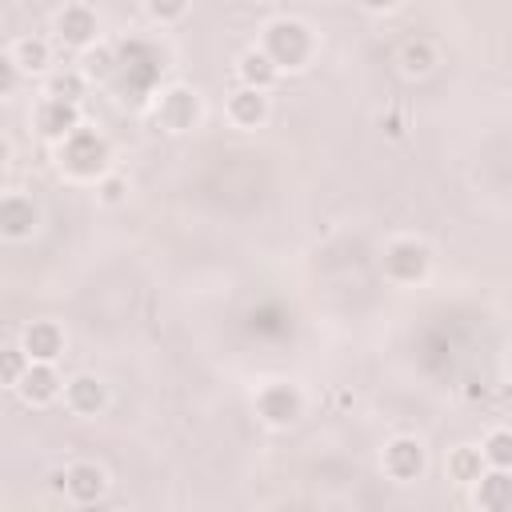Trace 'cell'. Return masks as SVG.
Here are the masks:
<instances>
[{"label": "cell", "instance_id": "6da1fadb", "mask_svg": "<svg viewBox=\"0 0 512 512\" xmlns=\"http://www.w3.org/2000/svg\"><path fill=\"white\" fill-rule=\"evenodd\" d=\"M312 48H316V40H312V28L308 24H300V20H272L268 28H264V52L280 64V72L284 68H304L308 64V56H312Z\"/></svg>", "mask_w": 512, "mask_h": 512}, {"label": "cell", "instance_id": "603a6c76", "mask_svg": "<svg viewBox=\"0 0 512 512\" xmlns=\"http://www.w3.org/2000/svg\"><path fill=\"white\" fill-rule=\"evenodd\" d=\"M28 364H32V356H28L24 348H4V364H0L4 384H8V388H16V384H20V376L28 372Z\"/></svg>", "mask_w": 512, "mask_h": 512}, {"label": "cell", "instance_id": "7a4b0ae2", "mask_svg": "<svg viewBox=\"0 0 512 512\" xmlns=\"http://www.w3.org/2000/svg\"><path fill=\"white\" fill-rule=\"evenodd\" d=\"M60 168L76 180H96L108 168V144L92 128H76L68 140H60Z\"/></svg>", "mask_w": 512, "mask_h": 512}, {"label": "cell", "instance_id": "8992f818", "mask_svg": "<svg viewBox=\"0 0 512 512\" xmlns=\"http://www.w3.org/2000/svg\"><path fill=\"white\" fill-rule=\"evenodd\" d=\"M56 484L64 488V496L72 504H96L104 496V488H108V472L100 464H92V460H76L68 472L56 476Z\"/></svg>", "mask_w": 512, "mask_h": 512}, {"label": "cell", "instance_id": "e0dca14e", "mask_svg": "<svg viewBox=\"0 0 512 512\" xmlns=\"http://www.w3.org/2000/svg\"><path fill=\"white\" fill-rule=\"evenodd\" d=\"M8 52H12V60L20 64V72H44L48 60H52L48 40H40V36H24V40H16Z\"/></svg>", "mask_w": 512, "mask_h": 512}, {"label": "cell", "instance_id": "8fae6325", "mask_svg": "<svg viewBox=\"0 0 512 512\" xmlns=\"http://www.w3.org/2000/svg\"><path fill=\"white\" fill-rule=\"evenodd\" d=\"M64 404H68L76 416H96V412L108 404V388H104V380L80 372V376H72V380L64 384Z\"/></svg>", "mask_w": 512, "mask_h": 512}, {"label": "cell", "instance_id": "2e32d148", "mask_svg": "<svg viewBox=\"0 0 512 512\" xmlns=\"http://www.w3.org/2000/svg\"><path fill=\"white\" fill-rule=\"evenodd\" d=\"M476 504L488 512L512 508V468H492L476 480Z\"/></svg>", "mask_w": 512, "mask_h": 512}, {"label": "cell", "instance_id": "277c9868", "mask_svg": "<svg viewBox=\"0 0 512 512\" xmlns=\"http://www.w3.org/2000/svg\"><path fill=\"white\" fill-rule=\"evenodd\" d=\"M200 120V96L192 88H168L156 100V124L164 132H188Z\"/></svg>", "mask_w": 512, "mask_h": 512}, {"label": "cell", "instance_id": "5bb4252c", "mask_svg": "<svg viewBox=\"0 0 512 512\" xmlns=\"http://www.w3.org/2000/svg\"><path fill=\"white\" fill-rule=\"evenodd\" d=\"M16 392H20L28 404H48V400H56V392H60V376H56V368H52L48 360H32L28 372L20 376Z\"/></svg>", "mask_w": 512, "mask_h": 512}, {"label": "cell", "instance_id": "cb8c5ba5", "mask_svg": "<svg viewBox=\"0 0 512 512\" xmlns=\"http://www.w3.org/2000/svg\"><path fill=\"white\" fill-rule=\"evenodd\" d=\"M144 8H148L152 20L172 24V20H180V16L188 12V0H144Z\"/></svg>", "mask_w": 512, "mask_h": 512}, {"label": "cell", "instance_id": "52a82bcc", "mask_svg": "<svg viewBox=\"0 0 512 512\" xmlns=\"http://www.w3.org/2000/svg\"><path fill=\"white\" fill-rule=\"evenodd\" d=\"M96 32H100V20L88 4H68L56 12V40L64 48H92Z\"/></svg>", "mask_w": 512, "mask_h": 512}, {"label": "cell", "instance_id": "7c38bea8", "mask_svg": "<svg viewBox=\"0 0 512 512\" xmlns=\"http://www.w3.org/2000/svg\"><path fill=\"white\" fill-rule=\"evenodd\" d=\"M236 76H240L244 88L268 92V88L280 80V64H276L264 48H248V52H240V60H236Z\"/></svg>", "mask_w": 512, "mask_h": 512}, {"label": "cell", "instance_id": "ac0fdd59", "mask_svg": "<svg viewBox=\"0 0 512 512\" xmlns=\"http://www.w3.org/2000/svg\"><path fill=\"white\" fill-rule=\"evenodd\" d=\"M484 448H456L452 456H448V476L452 480H460V484H476L480 476H484Z\"/></svg>", "mask_w": 512, "mask_h": 512}, {"label": "cell", "instance_id": "5b68a950", "mask_svg": "<svg viewBox=\"0 0 512 512\" xmlns=\"http://www.w3.org/2000/svg\"><path fill=\"white\" fill-rule=\"evenodd\" d=\"M428 272V248L420 240H392L384 248V276L396 284H416Z\"/></svg>", "mask_w": 512, "mask_h": 512}, {"label": "cell", "instance_id": "ba28073f", "mask_svg": "<svg viewBox=\"0 0 512 512\" xmlns=\"http://www.w3.org/2000/svg\"><path fill=\"white\" fill-rule=\"evenodd\" d=\"M36 128H40L48 140H68V136L80 128V104H76V100L44 96L40 108H36Z\"/></svg>", "mask_w": 512, "mask_h": 512}, {"label": "cell", "instance_id": "7402d4cb", "mask_svg": "<svg viewBox=\"0 0 512 512\" xmlns=\"http://www.w3.org/2000/svg\"><path fill=\"white\" fill-rule=\"evenodd\" d=\"M400 64H404V72H408V76H424V72L436 64V52H432V44H424V40H412V44H404V52H400Z\"/></svg>", "mask_w": 512, "mask_h": 512}, {"label": "cell", "instance_id": "30bf717a", "mask_svg": "<svg viewBox=\"0 0 512 512\" xmlns=\"http://www.w3.org/2000/svg\"><path fill=\"white\" fill-rule=\"evenodd\" d=\"M20 348H24L32 360L56 364L60 352H64V332H60V324H52V320H32V324L20 332Z\"/></svg>", "mask_w": 512, "mask_h": 512}, {"label": "cell", "instance_id": "3957f363", "mask_svg": "<svg viewBox=\"0 0 512 512\" xmlns=\"http://www.w3.org/2000/svg\"><path fill=\"white\" fill-rule=\"evenodd\" d=\"M300 412H304V396L296 392V384L276 380V384H264V388L256 392V416H260L264 424H272V428L296 424Z\"/></svg>", "mask_w": 512, "mask_h": 512}, {"label": "cell", "instance_id": "83f0119b", "mask_svg": "<svg viewBox=\"0 0 512 512\" xmlns=\"http://www.w3.org/2000/svg\"><path fill=\"white\" fill-rule=\"evenodd\" d=\"M256 4H272V0H256Z\"/></svg>", "mask_w": 512, "mask_h": 512}, {"label": "cell", "instance_id": "9c48e42d", "mask_svg": "<svg viewBox=\"0 0 512 512\" xmlns=\"http://www.w3.org/2000/svg\"><path fill=\"white\" fill-rule=\"evenodd\" d=\"M384 472L392 480H416L424 472V444L416 436H396L384 444Z\"/></svg>", "mask_w": 512, "mask_h": 512}, {"label": "cell", "instance_id": "4fadbf2b", "mask_svg": "<svg viewBox=\"0 0 512 512\" xmlns=\"http://www.w3.org/2000/svg\"><path fill=\"white\" fill-rule=\"evenodd\" d=\"M32 228H36V204L20 192H8L0 200V232L8 240H24V236H32Z\"/></svg>", "mask_w": 512, "mask_h": 512}, {"label": "cell", "instance_id": "9a60e30c", "mask_svg": "<svg viewBox=\"0 0 512 512\" xmlns=\"http://www.w3.org/2000/svg\"><path fill=\"white\" fill-rule=\"evenodd\" d=\"M228 116L240 128H260L268 120V96L260 88H236L228 96Z\"/></svg>", "mask_w": 512, "mask_h": 512}, {"label": "cell", "instance_id": "484cf974", "mask_svg": "<svg viewBox=\"0 0 512 512\" xmlns=\"http://www.w3.org/2000/svg\"><path fill=\"white\" fill-rule=\"evenodd\" d=\"M16 76H20V64L12 60V52H4V60H0V92L4 96L16 88Z\"/></svg>", "mask_w": 512, "mask_h": 512}, {"label": "cell", "instance_id": "4316f807", "mask_svg": "<svg viewBox=\"0 0 512 512\" xmlns=\"http://www.w3.org/2000/svg\"><path fill=\"white\" fill-rule=\"evenodd\" d=\"M360 4H364L368 12H392V8L400 4V0H360Z\"/></svg>", "mask_w": 512, "mask_h": 512}, {"label": "cell", "instance_id": "44dd1931", "mask_svg": "<svg viewBox=\"0 0 512 512\" xmlns=\"http://www.w3.org/2000/svg\"><path fill=\"white\" fill-rule=\"evenodd\" d=\"M484 460L488 468H512V428H496L484 440Z\"/></svg>", "mask_w": 512, "mask_h": 512}, {"label": "cell", "instance_id": "ffe728a7", "mask_svg": "<svg viewBox=\"0 0 512 512\" xmlns=\"http://www.w3.org/2000/svg\"><path fill=\"white\" fill-rule=\"evenodd\" d=\"M84 68V76L88 80H112L116 76V68H120V56L112 52V48H84V60H80Z\"/></svg>", "mask_w": 512, "mask_h": 512}, {"label": "cell", "instance_id": "f1b7e54d", "mask_svg": "<svg viewBox=\"0 0 512 512\" xmlns=\"http://www.w3.org/2000/svg\"><path fill=\"white\" fill-rule=\"evenodd\" d=\"M508 368H512V360H508Z\"/></svg>", "mask_w": 512, "mask_h": 512}, {"label": "cell", "instance_id": "d6986e66", "mask_svg": "<svg viewBox=\"0 0 512 512\" xmlns=\"http://www.w3.org/2000/svg\"><path fill=\"white\" fill-rule=\"evenodd\" d=\"M84 84H88V76H84L80 68H64V72H52V76H48V92H44V96H56V100H76V104H80Z\"/></svg>", "mask_w": 512, "mask_h": 512}, {"label": "cell", "instance_id": "d4e9b609", "mask_svg": "<svg viewBox=\"0 0 512 512\" xmlns=\"http://www.w3.org/2000/svg\"><path fill=\"white\" fill-rule=\"evenodd\" d=\"M96 192H100V200H104V204H124V196H128V184H124L120 176H100Z\"/></svg>", "mask_w": 512, "mask_h": 512}]
</instances>
